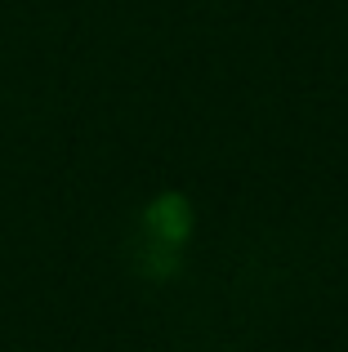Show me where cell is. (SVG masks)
<instances>
[{
	"label": "cell",
	"instance_id": "obj_1",
	"mask_svg": "<svg viewBox=\"0 0 348 352\" xmlns=\"http://www.w3.org/2000/svg\"><path fill=\"white\" fill-rule=\"evenodd\" d=\"M192 236V206L183 192H161L157 201H148V210L139 214V236H134V267L152 281H166L179 267L183 245Z\"/></svg>",
	"mask_w": 348,
	"mask_h": 352
}]
</instances>
